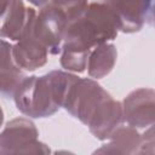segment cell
Listing matches in <instances>:
<instances>
[{"mask_svg":"<svg viewBox=\"0 0 155 155\" xmlns=\"http://www.w3.org/2000/svg\"><path fill=\"white\" fill-rule=\"evenodd\" d=\"M30 4H33L34 6H38V7H42V6H45L50 0H28Z\"/></svg>","mask_w":155,"mask_h":155,"instance_id":"obj_14","label":"cell"},{"mask_svg":"<svg viewBox=\"0 0 155 155\" xmlns=\"http://www.w3.org/2000/svg\"><path fill=\"white\" fill-rule=\"evenodd\" d=\"M117 31V21L108 0H90L85 12L65 30L61 65L70 71H84L91 51L113 40Z\"/></svg>","mask_w":155,"mask_h":155,"instance_id":"obj_1","label":"cell"},{"mask_svg":"<svg viewBox=\"0 0 155 155\" xmlns=\"http://www.w3.org/2000/svg\"><path fill=\"white\" fill-rule=\"evenodd\" d=\"M34 12V8L29 7L28 22L23 30L22 36L17 41L15 46H12V56L17 65L22 70L33 71L40 67H42L47 62L48 50L39 41V39L34 35L30 25V18Z\"/></svg>","mask_w":155,"mask_h":155,"instance_id":"obj_6","label":"cell"},{"mask_svg":"<svg viewBox=\"0 0 155 155\" xmlns=\"http://www.w3.org/2000/svg\"><path fill=\"white\" fill-rule=\"evenodd\" d=\"M25 79L23 70L17 65L12 56V46L1 41V93L5 97H13L21 82Z\"/></svg>","mask_w":155,"mask_h":155,"instance_id":"obj_10","label":"cell"},{"mask_svg":"<svg viewBox=\"0 0 155 155\" xmlns=\"http://www.w3.org/2000/svg\"><path fill=\"white\" fill-rule=\"evenodd\" d=\"M144 140L140 133L130 125H121L96 153H139Z\"/></svg>","mask_w":155,"mask_h":155,"instance_id":"obj_11","label":"cell"},{"mask_svg":"<svg viewBox=\"0 0 155 155\" xmlns=\"http://www.w3.org/2000/svg\"><path fill=\"white\" fill-rule=\"evenodd\" d=\"M29 7L22 0H1V36L18 41L28 22Z\"/></svg>","mask_w":155,"mask_h":155,"instance_id":"obj_9","label":"cell"},{"mask_svg":"<svg viewBox=\"0 0 155 155\" xmlns=\"http://www.w3.org/2000/svg\"><path fill=\"white\" fill-rule=\"evenodd\" d=\"M108 4L116 17L119 30L136 33L145 22L150 0H108Z\"/></svg>","mask_w":155,"mask_h":155,"instance_id":"obj_8","label":"cell"},{"mask_svg":"<svg viewBox=\"0 0 155 155\" xmlns=\"http://www.w3.org/2000/svg\"><path fill=\"white\" fill-rule=\"evenodd\" d=\"M124 121L125 119L122 103L109 96L98 107L87 126L96 138L105 140L110 138V136L124 124Z\"/></svg>","mask_w":155,"mask_h":155,"instance_id":"obj_7","label":"cell"},{"mask_svg":"<svg viewBox=\"0 0 155 155\" xmlns=\"http://www.w3.org/2000/svg\"><path fill=\"white\" fill-rule=\"evenodd\" d=\"M145 21L149 24L155 27V0H151L150 4H149V8H148V12H147Z\"/></svg>","mask_w":155,"mask_h":155,"instance_id":"obj_13","label":"cell"},{"mask_svg":"<svg viewBox=\"0 0 155 155\" xmlns=\"http://www.w3.org/2000/svg\"><path fill=\"white\" fill-rule=\"evenodd\" d=\"M79 76L63 70H52L42 76H29L21 82L13 99L27 116L45 117L63 107L71 85Z\"/></svg>","mask_w":155,"mask_h":155,"instance_id":"obj_2","label":"cell"},{"mask_svg":"<svg viewBox=\"0 0 155 155\" xmlns=\"http://www.w3.org/2000/svg\"><path fill=\"white\" fill-rule=\"evenodd\" d=\"M109 96L110 94L94 80L90 78H78L69 88L63 107L74 117L87 125L98 107Z\"/></svg>","mask_w":155,"mask_h":155,"instance_id":"obj_4","label":"cell"},{"mask_svg":"<svg viewBox=\"0 0 155 155\" xmlns=\"http://www.w3.org/2000/svg\"><path fill=\"white\" fill-rule=\"evenodd\" d=\"M117 52L114 45L102 44L93 48L88 56L87 61V71L88 75L93 79H101L108 75L115 65Z\"/></svg>","mask_w":155,"mask_h":155,"instance_id":"obj_12","label":"cell"},{"mask_svg":"<svg viewBox=\"0 0 155 155\" xmlns=\"http://www.w3.org/2000/svg\"><path fill=\"white\" fill-rule=\"evenodd\" d=\"M0 153H48L45 144L38 140L35 125L24 117L13 119L1 133Z\"/></svg>","mask_w":155,"mask_h":155,"instance_id":"obj_5","label":"cell"},{"mask_svg":"<svg viewBox=\"0 0 155 155\" xmlns=\"http://www.w3.org/2000/svg\"><path fill=\"white\" fill-rule=\"evenodd\" d=\"M150 1H151V0H150Z\"/></svg>","mask_w":155,"mask_h":155,"instance_id":"obj_15","label":"cell"},{"mask_svg":"<svg viewBox=\"0 0 155 155\" xmlns=\"http://www.w3.org/2000/svg\"><path fill=\"white\" fill-rule=\"evenodd\" d=\"M124 119L136 128L144 142L155 140V90L138 88L122 103Z\"/></svg>","mask_w":155,"mask_h":155,"instance_id":"obj_3","label":"cell"}]
</instances>
